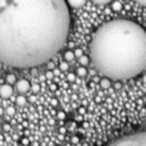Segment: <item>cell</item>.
<instances>
[{
  "label": "cell",
  "mask_w": 146,
  "mask_h": 146,
  "mask_svg": "<svg viewBox=\"0 0 146 146\" xmlns=\"http://www.w3.org/2000/svg\"><path fill=\"white\" fill-rule=\"evenodd\" d=\"M65 0H0V63L35 67L51 59L70 31Z\"/></svg>",
  "instance_id": "cell-1"
},
{
  "label": "cell",
  "mask_w": 146,
  "mask_h": 146,
  "mask_svg": "<svg viewBox=\"0 0 146 146\" xmlns=\"http://www.w3.org/2000/svg\"><path fill=\"white\" fill-rule=\"evenodd\" d=\"M95 68L112 80H129L146 67V31L130 19H113L95 32L90 46Z\"/></svg>",
  "instance_id": "cell-2"
},
{
  "label": "cell",
  "mask_w": 146,
  "mask_h": 146,
  "mask_svg": "<svg viewBox=\"0 0 146 146\" xmlns=\"http://www.w3.org/2000/svg\"><path fill=\"white\" fill-rule=\"evenodd\" d=\"M106 146H146V130L122 136Z\"/></svg>",
  "instance_id": "cell-3"
},
{
  "label": "cell",
  "mask_w": 146,
  "mask_h": 146,
  "mask_svg": "<svg viewBox=\"0 0 146 146\" xmlns=\"http://www.w3.org/2000/svg\"><path fill=\"white\" fill-rule=\"evenodd\" d=\"M16 89H17V91L24 94L31 89V83L25 79H21L18 81H16Z\"/></svg>",
  "instance_id": "cell-4"
},
{
  "label": "cell",
  "mask_w": 146,
  "mask_h": 146,
  "mask_svg": "<svg viewBox=\"0 0 146 146\" xmlns=\"http://www.w3.org/2000/svg\"><path fill=\"white\" fill-rule=\"evenodd\" d=\"M13 95V87L9 83H5L0 87V96L2 98H9Z\"/></svg>",
  "instance_id": "cell-5"
},
{
  "label": "cell",
  "mask_w": 146,
  "mask_h": 146,
  "mask_svg": "<svg viewBox=\"0 0 146 146\" xmlns=\"http://www.w3.org/2000/svg\"><path fill=\"white\" fill-rule=\"evenodd\" d=\"M87 0H67V3L74 8H79V7H82L84 3H86Z\"/></svg>",
  "instance_id": "cell-6"
},
{
  "label": "cell",
  "mask_w": 146,
  "mask_h": 146,
  "mask_svg": "<svg viewBox=\"0 0 146 146\" xmlns=\"http://www.w3.org/2000/svg\"><path fill=\"white\" fill-rule=\"evenodd\" d=\"M76 74L80 76V78H83V76H86L87 75V68L84 67V66H80V67H78V70H76Z\"/></svg>",
  "instance_id": "cell-7"
},
{
  "label": "cell",
  "mask_w": 146,
  "mask_h": 146,
  "mask_svg": "<svg viewBox=\"0 0 146 146\" xmlns=\"http://www.w3.org/2000/svg\"><path fill=\"white\" fill-rule=\"evenodd\" d=\"M6 82L9 83V84L16 83V76H15L14 74H7V76H6Z\"/></svg>",
  "instance_id": "cell-8"
},
{
  "label": "cell",
  "mask_w": 146,
  "mask_h": 146,
  "mask_svg": "<svg viewBox=\"0 0 146 146\" xmlns=\"http://www.w3.org/2000/svg\"><path fill=\"white\" fill-rule=\"evenodd\" d=\"M74 57H75V56H74V52H73V51H71V50H67V51L64 54V58H65L67 62L72 60Z\"/></svg>",
  "instance_id": "cell-9"
},
{
  "label": "cell",
  "mask_w": 146,
  "mask_h": 146,
  "mask_svg": "<svg viewBox=\"0 0 146 146\" xmlns=\"http://www.w3.org/2000/svg\"><path fill=\"white\" fill-rule=\"evenodd\" d=\"M100 86H102L103 88H108V87L111 86V81H110V79H108V78H104V79H102V80H100Z\"/></svg>",
  "instance_id": "cell-10"
},
{
  "label": "cell",
  "mask_w": 146,
  "mask_h": 146,
  "mask_svg": "<svg viewBox=\"0 0 146 146\" xmlns=\"http://www.w3.org/2000/svg\"><path fill=\"white\" fill-rule=\"evenodd\" d=\"M79 62H80V64H81L82 66H86V65L89 63V58H88L87 56L82 55L81 57H79Z\"/></svg>",
  "instance_id": "cell-11"
},
{
  "label": "cell",
  "mask_w": 146,
  "mask_h": 146,
  "mask_svg": "<svg viewBox=\"0 0 146 146\" xmlns=\"http://www.w3.org/2000/svg\"><path fill=\"white\" fill-rule=\"evenodd\" d=\"M16 102H17V104H18L19 106H24V105L26 104V98H25L24 96H18V97L16 98Z\"/></svg>",
  "instance_id": "cell-12"
},
{
  "label": "cell",
  "mask_w": 146,
  "mask_h": 146,
  "mask_svg": "<svg viewBox=\"0 0 146 146\" xmlns=\"http://www.w3.org/2000/svg\"><path fill=\"white\" fill-rule=\"evenodd\" d=\"M91 1L97 5H106V3H110L112 0H91Z\"/></svg>",
  "instance_id": "cell-13"
},
{
  "label": "cell",
  "mask_w": 146,
  "mask_h": 146,
  "mask_svg": "<svg viewBox=\"0 0 146 146\" xmlns=\"http://www.w3.org/2000/svg\"><path fill=\"white\" fill-rule=\"evenodd\" d=\"M59 68H60V71H66V70L68 68V64H67L66 62H63V63H60Z\"/></svg>",
  "instance_id": "cell-14"
},
{
  "label": "cell",
  "mask_w": 146,
  "mask_h": 146,
  "mask_svg": "<svg viewBox=\"0 0 146 146\" xmlns=\"http://www.w3.org/2000/svg\"><path fill=\"white\" fill-rule=\"evenodd\" d=\"M73 52H74V56H75V57H78V58H79V57H81V56L83 55V52H82V50H81V49H75Z\"/></svg>",
  "instance_id": "cell-15"
},
{
  "label": "cell",
  "mask_w": 146,
  "mask_h": 146,
  "mask_svg": "<svg viewBox=\"0 0 146 146\" xmlns=\"http://www.w3.org/2000/svg\"><path fill=\"white\" fill-rule=\"evenodd\" d=\"M112 8H113L114 10H120V9H121V5H120V2H114V3L112 5Z\"/></svg>",
  "instance_id": "cell-16"
},
{
  "label": "cell",
  "mask_w": 146,
  "mask_h": 146,
  "mask_svg": "<svg viewBox=\"0 0 146 146\" xmlns=\"http://www.w3.org/2000/svg\"><path fill=\"white\" fill-rule=\"evenodd\" d=\"M7 113H8L9 115H13V114H15V108H14L13 106H9V107L7 108Z\"/></svg>",
  "instance_id": "cell-17"
},
{
  "label": "cell",
  "mask_w": 146,
  "mask_h": 146,
  "mask_svg": "<svg viewBox=\"0 0 146 146\" xmlns=\"http://www.w3.org/2000/svg\"><path fill=\"white\" fill-rule=\"evenodd\" d=\"M135 2H137L139 6H143V7H146V0H133Z\"/></svg>",
  "instance_id": "cell-18"
},
{
  "label": "cell",
  "mask_w": 146,
  "mask_h": 146,
  "mask_svg": "<svg viewBox=\"0 0 146 146\" xmlns=\"http://www.w3.org/2000/svg\"><path fill=\"white\" fill-rule=\"evenodd\" d=\"M67 80H68V81H71V82H72V81H74V80H75V74L70 73V74L67 75Z\"/></svg>",
  "instance_id": "cell-19"
},
{
  "label": "cell",
  "mask_w": 146,
  "mask_h": 146,
  "mask_svg": "<svg viewBox=\"0 0 146 146\" xmlns=\"http://www.w3.org/2000/svg\"><path fill=\"white\" fill-rule=\"evenodd\" d=\"M32 90H33V92H38V91L40 90L39 84H34V86H32Z\"/></svg>",
  "instance_id": "cell-20"
},
{
  "label": "cell",
  "mask_w": 146,
  "mask_h": 146,
  "mask_svg": "<svg viewBox=\"0 0 146 146\" xmlns=\"http://www.w3.org/2000/svg\"><path fill=\"white\" fill-rule=\"evenodd\" d=\"M57 117L60 119V120H63V119L65 117V113H64V112H58V113H57Z\"/></svg>",
  "instance_id": "cell-21"
},
{
  "label": "cell",
  "mask_w": 146,
  "mask_h": 146,
  "mask_svg": "<svg viewBox=\"0 0 146 146\" xmlns=\"http://www.w3.org/2000/svg\"><path fill=\"white\" fill-rule=\"evenodd\" d=\"M52 75H54V74H52L51 72H47V73H46V76H47V78H49V79H50V78H52Z\"/></svg>",
  "instance_id": "cell-22"
},
{
  "label": "cell",
  "mask_w": 146,
  "mask_h": 146,
  "mask_svg": "<svg viewBox=\"0 0 146 146\" xmlns=\"http://www.w3.org/2000/svg\"><path fill=\"white\" fill-rule=\"evenodd\" d=\"M3 129H5V130H10V127H9L8 124H5V125H3Z\"/></svg>",
  "instance_id": "cell-23"
},
{
  "label": "cell",
  "mask_w": 146,
  "mask_h": 146,
  "mask_svg": "<svg viewBox=\"0 0 146 146\" xmlns=\"http://www.w3.org/2000/svg\"><path fill=\"white\" fill-rule=\"evenodd\" d=\"M51 104H52V105H56V104H57V100H54V99H52V100H51Z\"/></svg>",
  "instance_id": "cell-24"
},
{
  "label": "cell",
  "mask_w": 146,
  "mask_h": 146,
  "mask_svg": "<svg viewBox=\"0 0 146 146\" xmlns=\"http://www.w3.org/2000/svg\"><path fill=\"white\" fill-rule=\"evenodd\" d=\"M2 114H3V110H2V108H1V107H0V116H1V115H2Z\"/></svg>",
  "instance_id": "cell-25"
},
{
  "label": "cell",
  "mask_w": 146,
  "mask_h": 146,
  "mask_svg": "<svg viewBox=\"0 0 146 146\" xmlns=\"http://www.w3.org/2000/svg\"><path fill=\"white\" fill-rule=\"evenodd\" d=\"M143 80H144V81H145V82H146V75H145V76H144V79H143Z\"/></svg>",
  "instance_id": "cell-26"
}]
</instances>
